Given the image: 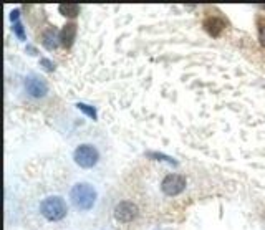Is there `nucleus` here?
I'll return each instance as SVG.
<instances>
[{
    "label": "nucleus",
    "mask_w": 265,
    "mask_h": 230,
    "mask_svg": "<svg viewBox=\"0 0 265 230\" xmlns=\"http://www.w3.org/2000/svg\"><path fill=\"white\" fill-rule=\"evenodd\" d=\"M136 215H138V207L129 200L119 202L118 206L115 207V219L119 220V222H123V223H128L131 220H135Z\"/></svg>",
    "instance_id": "obj_6"
},
{
    "label": "nucleus",
    "mask_w": 265,
    "mask_h": 230,
    "mask_svg": "<svg viewBox=\"0 0 265 230\" xmlns=\"http://www.w3.org/2000/svg\"><path fill=\"white\" fill-rule=\"evenodd\" d=\"M70 199L78 210H90L96 202V190L88 182H78L70 190Z\"/></svg>",
    "instance_id": "obj_1"
},
{
    "label": "nucleus",
    "mask_w": 265,
    "mask_h": 230,
    "mask_svg": "<svg viewBox=\"0 0 265 230\" xmlns=\"http://www.w3.org/2000/svg\"><path fill=\"white\" fill-rule=\"evenodd\" d=\"M202 25H204V28H205V32H207L209 35H212V37H221V34L224 32L227 22H225L224 18L219 17V15H209L207 18H204Z\"/></svg>",
    "instance_id": "obj_7"
},
{
    "label": "nucleus",
    "mask_w": 265,
    "mask_h": 230,
    "mask_svg": "<svg viewBox=\"0 0 265 230\" xmlns=\"http://www.w3.org/2000/svg\"><path fill=\"white\" fill-rule=\"evenodd\" d=\"M60 14L65 15V17H70V18H75L80 14V5L76 4H62L58 7Z\"/></svg>",
    "instance_id": "obj_10"
},
{
    "label": "nucleus",
    "mask_w": 265,
    "mask_h": 230,
    "mask_svg": "<svg viewBox=\"0 0 265 230\" xmlns=\"http://www.w3.org/2000/svg\"><path fill=\"white\" fill-rule=\"evenodd\" d=\"M60 43V38H58V32L55 27H50L43 32V47L46 50H55Z\"/></svg>",
    "instance_id": "obj_9"
},
{
    "label": "nucleus",
    "mask_w": 265,
    "mask_h": 230,
    "mask_svg": "<svg viewBox=\"0 0 265 230\" xmlns=\"http://www.w3.org/2000/svg\"><path fill=\"white\" fill-rule=\"evenodd\" d=\"M258 40H260V45L265 47V17L258 20Z\"/></svg>",
    "instance_id": "obj_12"
},
{
    "label": "nucleus",
    "mask_w": 265,
    "mask_h": 230,
    "mask_svg": "<svg viewBox=\"0 0 265 230\" xmlns=\"http://www.w3.org/2000/svg\"><path fill=\"white\" fill-rule=\"evenodd\" d=\"M13 32H15V35L20 38V40H25V32H23V25L20 22H15L13 23Z\"/></svg>",
    "instance_id": "obj_13"
},
{
    "label": "nucleus",
    "mask_w": 265,
    "mask_h": 230,
    "mask_svg": "<svg viewBox=\"0 0 265 230\" xmlns=\"http://www.w3.org/2000/svg\"><path fill=\"white\" fill-rule=\"evenodd\" d=\"M76 23H66L65 27L62 28V32H60V43L63 45L65 48H70L73 43H75V38H76Z\"/></svg>",
    "instance_id": "obj_8"
},
{
    "label": "nucleus",
    "mask_w": 265,
    "mask_h": 230,
    "mask_svg": "<svg viewBox=\"0 0 265 230\" xmlns=\"http://www.w3.org/2000/svg\"><path fill=\"white\" fill-rule=\"evenodd\" d=\"M40 63L45 65V68H46V70H53V68H55V65H53L50 60H46V58H42V60H40Z\"/></svg>",
    "instance_id": "obj_14"
},
{
    "label": "nucleus",
    "mask_w": 265,
    "mask_h": 230,
    "mask_svg": "<svg viewBox=\"0 0 265 230\" xmlns=\"http://www.w3.org/2000/svg\"><path fill=\"white\" fill-rule=\"evenodd\" d=\"M76 108H78L80 111H83V113H85L86 116H90L91 120H96V118H98L96 109L93 108V106H88V104H85V103H78V104H76Z\"/></svg>",
    "instance_id": "obj_11"
},
{
    "label": "nucleus",
    "mask_w": 265,
    "mask_h": 230,
    "mask_svg": "<svg viewBox=\"0 0 265 230\" xmlns=\"http://www.w3.org/2000/svg\"><path fill=\"white\" fill-rule=\"evenodd\" d=\"M18 15H20V12H18V10H13L12 14H10V20H12V22H13V20L17 22V20H18Z\"/></svg>",
    "instance_id": "obj_15"
},
{
    "label": "nucleus",
    "mask_w": 265,
    "mask_h": 230,
    "mask_svg": "<svg viewBox=\"0 0 265 230\" xmlns=\"http://www.w3.org/2000/svg\"><path fill=\"white\" fill-rule=\"evenodd\" d=\"M73 159H75V162L78 164L80 167L91 169L98 164L99 153H98V149L93 146V144H80V146L75 149Z\"/></svg>",
    "instance_id": "obj_3"
},
{
    "label": "nucleus",
    "mask_w": 265,
    "mask_h": 230,
    "mask_svg": "<svg viewBox=\"0 0 265 230\" xmlns=\"http://www.w3.org/2000/svg\"><path fill=\"white\" fill-rule=\"evenodd\" d=\"M25 91L29 96L40 100V98H45L48 93V83L45 81V78L38 75H29L25 78Z\"/></svg>",
    "instance_id": "obj_4"
},
{
    "label": "nucleus",
    "mask_w": 265,
    "mask_h": 230,
    "mask_svg": "<svg viewBox=\"0 0 265 230\" xmlns=\"http://www.w3.org/2000/svg\"><path fill=\"white\" fill-rule=\"evenodd\" d=\"M66 212H68V207H66L65 199H62L60 195H50L40 204V214L50 222L62 220Z\"/></svg>",
    "instance_id": "obj_2"
},
{
    "label": "nucleus",
    "mask_w": 265,
    "mask_h": 230,
    "mask_svg": "<svg viewBox=\"0 0 265 230\" xmlns=\"http://www.w3.org/2000/svg\"><path fill=\"white\" fill-rule=\"evenodd\" d=\"M186 189V177L181 174H169L161 182V190L166 195H177Z\"/></svg>",
    "instance_id": "obj_5"
}]
</instances>
